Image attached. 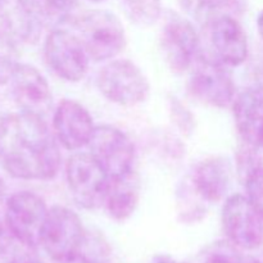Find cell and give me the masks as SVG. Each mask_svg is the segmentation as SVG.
Segmentation results:
<instances>
[{"label": "cell", "mask_w": 263, "mask_h": 263, "mask_svg": "<svg viewBox=\"0 0 263 263\" xmlns=\"http://www.w3.org/2000/svg\"><path fill=\"white\" fill-rule=\"evenodd\" d=\"M152 263H181V262H176L175 259H172L171 257L168 256H157L154 257Z\"/></svg>", "instance_id": "4316f807"}, {"label": "cell", "mask_w": 263, "mask_h": 263, "mask_svg": "<svg viewBox=\"0 0 263 263\" xmlns=\"http://www.w3.org/2000/svg\"><path fill=\"white\" fill-rule=\"evenodd\" d=\"M207 28L213 58L228 67H239L248 59V37L234 15H216L208 22Z\"/></svg>", "instance_id": "9a60e30c"}, {"label": "cell", "mask_w": 263, "mask_h": 263, "mask_svg": "<svg viewBox=\"0 0 263 263\" xmlns=\"http://www.w3.org/2000/svg\"><path fill=\"white\" fill-rule=\"evenodd\" d=\"M140 200V181L135 171L110 180L103 207L108 216L117 222L128 220L135 213Z\"/></svg>", "instance_id": "ac0fdd59"}, {"label": "cell", "mask_w": 263, "mask_h": 263, "mask_svg": "<svg viewBox=\"0 0 263 263\" xmlns=\"http://www.w3.org/2000/svg\"><path fill=\"white\" fill-rule=\"evenodd\" d=\"M97 87L108 102L120 107L141 104L151 92L148 77L128 59L108 61L98 72Z\"/></svg>", "instance_id": "3957f363"}, {"label": "cell", "mask_w": 263, "mask_h": 263, "mask_svg": "<svg viewBox=\"0 0 263 263\" xmlns=\"http://www.w3.org/2000/svg\"><path fill=\"white\" fill-rule=\"evenodd\" d=\"M235 127L244 144L259 146V134L263 126V90L257 87L244 90L233 103Z\"/></svg>", "instance_id": "e0dca14e"}, {"label": "cell", "mask_w": 263, "mask_h": 263, "mask_svg": "<svg viewBox=\"0 0 263 263\" xmlns=\"http://www.w3.org/2000/svg\"><path fill=\"white\" fill-rule=\"evenodd\" d=\"M73 26L91 61H112L126 48L125 27L109 10L95 9L84 13Z\"/></svg>", "instance_id": "7a4b0ae2"}, {"label": "cell", "mask_w": 263, "mask_h": 263, "mask_svg": "<svg viewBox=\"0 0 263 263\" xmlns=\"http://www.w3.org/2000/svg\"><path fill=\"white\" fill-rule=\"evenodd\" d=\"M226 238L241 251H253L263 244V216L247 195L234 194L221 212Z\"/></svg>", "instance_id": "9c48e42d"}, {"label": "cell", "mask_w": 263, "mask_h": 263, "mask_svg": "<svg viewBox=\"0 0 263 263\" xmlns=\"http://www.w3.org/2000/svg\"><path fill=\"white\" fill-rule=\"evenodd\" d=\"M190 184L208 205L225 199L231 184V164L225 157H211L195 167Z\"/></svg>", "instance_id": "2e32d148"}, {"label": "cell", "mask_w": 263, "mask_h": 263, "mask_svg": "<svg viewBox=\"0 0 263 263\" xmlns=\"http://www.w3.org/2000/svg\"><path fill=\"white\" fill-rule=\"evenodd\" d=\"M59 143L44 117L18 112L0 116V164L26 181L53 180L61 170Z\"/></svg>", "instance_id": "6da1fadb"}, {"label": "cell", "mask_w": 263, "mask_h": 263, "mask_svg": "<svg viewBox=\"0 0 263 263\" xmlns=\"http://www.w3.org/2000/svg\"><path fill=\"white\" fill-rule=\"evenodd\" d=\"M225 64L216 58L199 57L190 73V95L203 104L225 109L235 100V84Z\"/></svg>", "instance_id": "52a82bcc"}, {"label": "cell", "mask_w": 263, "mask_h": 263, "mask_svg": "<svg viewBox=\"0 0 263 263\" xmlns=\"http://www.w3.org/2000/svg\"><path fill=\"white\" fill-rule=\"evenodd\" d=\"M243 184L247 190V197L263 216V166L254 168Z\"/></svg>", "instance_id": "d4e9b609"}, {"label": "cell", "mask_w": 263, "mask_h": 263, "mask_svg": "<svg viewBox=\"0 0 263 263\" xmlns=\"http://www.w3.org/2000/svg\"><path fill=\"white\" fill-rule=\"evenodd\" d=\"M7 85L21 112L44 117L51 109V87L36 67L18 62Z\"/></svg>", "instance_id": "4fadbf2b"}, {"label": "cell", "mask_w": 263, "mask_h": 263, "mask_svg": "<svg viewBox=\"0 0 263 263\" xmlns=\"http://www.w3.org/2000/svg\"><path fill=\"white\" fill-rule=\"evenodd\" d=\"M121 4L126 18L138 27H151L161 18V0H121Z\"/></svg>", "instance_id": "ffe728a7"}, {"label": "cell", "mask_w": 263, "mask_h": 263, "mask_svg": "<svg viewBox=\"0 0 263 263\" xmlns=\"http://www.w3.org/2000/svg\"><path fill=\"white\" fill-rule=\"evenodd\" d=\"M203 263H261L254 257L244 254L230 241H218L208 251Z\"/></svg>", "instance_id": "603a6c76"}, {"label": "cell", "mask_w": 263, "mask_h": 263, "mask_svg": "<svg viewBox=\"0 0 263 263\" xmlns=\"http://www.w3.org/2000/svg\"><path fill=\"white\" fill-rule=\"evenodd\" d=\"M177 208H179V215L181 216L182 221L195 222L204 217L208 204L204 200L200 199L189 181L185 182L177 192Z\"/></svg>", "instance_id": "44dd1931"}, {"label": "cell", "mask_w": 263, "mask_h": 263, "mask_svg": "<svg viewBox=\"0 0 263 263\" xmlns=\"http://www.w3.org/2000/svg\"><path fill=\"white\" fill-rule=\"evenodd\" d=\"M0 261L2 263H44L37 247L25 243L13 235L4 221H0Z\"/></svg>", "instance_id": "d6986e66"}, {"label": "cell", "mask_w": 263, "mask_h": 263, "mask_svg": "<svg viewBox=\"0 0 263 263\" xmlns=\"http://www.w3.org/2000/svg\"><path fill=\"white\" fill-rule=\"evenodd\" d=\"M258 144H259V146H262V148H263V126H262V128H261V134H259Z\"/></svg>", "instance_id": "f546056e"}, {"label": "cell", "mask_w": 263, "mask_h": 263, "mask_svg": "<svg viewBox=\"0 0 263 263\" xmlns=\"http://www.w3.org/2000/svg\"><path fill=\"white\" fill-rule=\"evenodd\" d=\"M87 2H91V3H100V2H103V0H87Z\"/></svg>", "instance_id": "4dcf8cb0"}, {"label": "cell", "mask_w": 263, "mask_h": 263, "mask_svg": "<svg viewBox=\"0 0 263 263\" xmlns=\"http://www.w3.org/2000/svg\"><path fill=\"white\" fill-rule=\"evenodd\" d=\"M48 211L46 203L37 194L18 192L5 202L4 222L13 235L39 248Z\"/></svg>", "instance_id": "8fae6325"}, {"label": "cell", "mask_w": 263, "mask_h": 263, "mask_svg": "<svg viewBox=\"0 0 263 263\" xmlns=\"http://www.w3.org/2000/svg\"><path fill=\"white\" fill-rule=\"evenodd\" d=\"M46 20L40 3L0 0V32L15 45H33L40 40Z\"/></svg>", "instance_id": "7c38bea8"}, {"label": "cell", "mask_w": 263, "mask_h": 263, "mask_svg": "<svg viewBox=\"0 0 263 263\" xmlns=\"http://www.w3.org/2000/svg\"><path fill=\"white\" fill-rule=\"evenodd\" d=\"M161 48L167 66L174 73L181 74L192 68L199 58L200 39L190 20L170 12L161 33Z\"/></svg>", "instance_id": "30bf717a"}, {"label": "cell", "mask_w": 263, "mask_h": 263, "mask_svg": "<svg viewBox=\"0 0 263 263\" xmlns=\"http://www.w3.org/2000/svg\"><path fill=\"white\" fill-rule=\"evenodd\" d=\"M85 241V229L80 216L64 205L49 208L40 247L51 259L66 261L80 253Z\"/></svg>", "instance_id": "5b68a950"}, {"label": "cell", "mask_w": 263, "mask_h": 263, "mask_svg": "<svg viewBox=\"0 0 263 263\" xmlns=\"http://www.w3.org/2000/svg\"><path fill=\"white\" fill-rule=\"evenodd\" d=\"M257 27H258V32L259 35L263 37V10L259 13L258 18H257Z\"/></svg>", "instance_id": "83f0119b"}, {"label": "cell", "mask_w": 263, "mask_h": 263, "mask_svg": "<svg viewBox=\"0 0 263 263\" xmlns=\"http://www.w3.org/2000/svg\"><path fill=\"white\" fill-rule=\"evenodd\" d=\"M5 198V185H4V181L2 180V177H0V204H2V202L4 200Z\"/></svg>", "instance_id": "f1b7e54d"}, {"label": "cell", "mask_w": 263, "mask_h": 263, "mask_svg": "<svg viewBox=\"0 0 263 263\" xmlns=\"http://www.w3.org/2000/svg\"><path fill=\"white\" fill-rule=\"evenodd\" d=\"M179 3L189 17L205 26L216 14V0H179Z\"/></svg>", "instance_id": "cb8c5ba5"}, {"label": "cell", "mask_w": 263, "mask_h": 263, "mask_svg": "<svg viewBox=\"0 0 263 263\" xmlns=\"http://www.w3.org/2000/svg\"><path fill=\"white\" fill-rule=\"evenodd\" d=\"M59 263H95V262L92 261V259H90L89 257H86V256H84V254L79 253V254H76V256L71 257V258L66 259V261H62Z\"/></svg>", "instance_id": "484cf974"}, {"label": "cell", "mask_w": 263, "mask_h": 263, "mask_svg": "<svg viewBox=\"0 0 263 263\" xmlns=\"http://www.w3.org/2000/svg\"><path fill=\"white\" fill-rule=\"evenodd\" d=\"M44 57L51 71L67 82L85 79L91 62L76 31L51 28L44 41Z\"/></svg>", "instance_id": "8992f818"}, {"label": "cell", "mask_w": 263, "mask_h": 263, "mask_svg": "<svg viewBox=\"0 0 263 263\" xmlns=\"http://www.w3.org/2000/svg\"><path fill=\"white\" fill-rule=\"evenodd\" d=\"M89 153L102 166L110 179H117L134 171L136 148L128 135L110 125L95 126Z\"/></svg>", "instance_id": "ba28073f"}, {"label": "cell", "mask_w": 263, "mask_h": 263, "mask_svg": "<svg viewBox=\"0 0 263 263\" xmlns=\"http://www.w3.org/2000/svg\"><path fill=\"white\" fill-rule=\"evenodd\" d=\"M66 182L73 202L82 210L103 207L110 177L90 153L74 152L64 166Z\"/></svg>", "instance_id": "277c9868"}, {"label": "cell", "mask_w": 263, "mask_h": 263, "mask_svg": "<svg viewBox=\"0 0 263 263\" xmlns=\"http://www.w3.org/2000/svg\"><path fill=\"white\" fill-rule=\"evenodd\" d=\"M168 115L177 133L184 138H189L195 131V117L192 110L176 95H168Z\"/></svg>", "instance_id": "7402d4cb"}, {"label": "cell", "mask_w": 263, "mask_h": 263, "mask_svg": "<svg viewBox=\"0 0 263 263\" xmlns=\"http://www.w3.org/2000/svg\"><path fill=\"white\" fill-rule=\"evenodd\" d=\"M51 128L59 145L77 152L90 143L95 125L89 110L72 99H63L53 113Z\"/></svg>", "instance_id": "5bb4252c"}]
</instances>
